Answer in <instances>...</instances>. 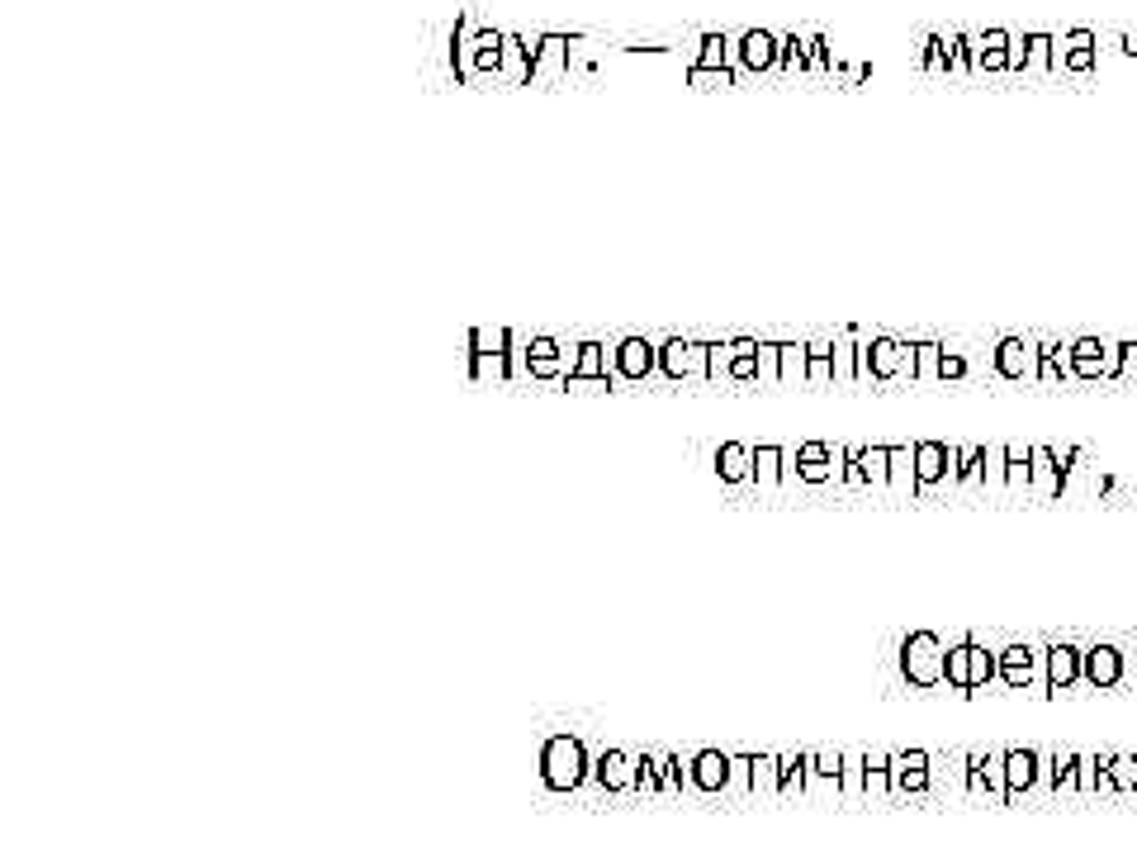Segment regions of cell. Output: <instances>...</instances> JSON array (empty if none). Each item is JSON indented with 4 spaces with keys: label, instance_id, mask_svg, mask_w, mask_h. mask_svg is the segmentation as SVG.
<instances>
[{
    "label": "cell",
    "instance_id": "1",
    "mask_svg": "<svg viewBox=\"0 0 1137 853\" xmlns=\"http://www.w3.org/2000/svg\"><path fill=\"white\" fill-rule=\"evenodd\" d=\"M901 673L910 688H939V683H948V645L934 631H910L901 645Z\"/></svg>",
    "mask_w": 1137,
    "mask_h": 853
},
{
    "label": "cell",
    "instance_id": "2",
    "mask_svg": "<svg viewBox=\"0 0 1137 853\" xmlns=\"http://www.w3.org/2000/svg\"><path fill=\"white\" fill-rule=\"evenodd\" d=\"M541 778L550 792H574L588 778V749L574 735H550L541 749Z\"/></svg>",
    "mask_w": 1137,
    "mask_h": 853
},
{
    "label": "cell",
    "instance_id": "3",
    "mask_svg": "<svg viewBox=\"0 0 1137 853\" xmlns=\"http://www.w3.org/2000/svg\"><path fill=\"white\" fill-rule=\"evenodd\" d=\"M706 351H711V342L664 337L659 342V375L664 380H706Z\"/></svg>",
    "mask_w": 1137,
    "mask_h": 853
},
{
    "label": "cell",
    "instance_id": "4",
    "mask_svg": "<svg viewBox=\"0 0 1137 853\" xmlns=\"http://www.w3.org/2000/svg\"><path fill=\"white\" fill-rule=\"evenodd\" d=\"M650 375H659V342H654V337H621V342H616L612 384L650 380Z\"/></svg>",
    "mask_w": 1137,
    "mask_h": 853
},
{
    "label": "cell",
    "instance_id": "5",
    "mask_svg": "<svg viewBox=\"0 0 1137 853\" xmlns=\"http://www.w3.org/2000/svg\"><path fill=\"white\" fill-rule=\"evenodd\" d=\"M991 361L1000 380H1038V342L1033 337H1000Z\"/></svg>",
    "mask_w": 1137,
    "mask_h": 853
},
{
    "label": "cell",
    "instance_id": "6",
    "mask_svg": "<svg viewBox=\"0 0 1137 853\" xmlns=\"http://www.w3.org/2000/svg\"><path fill=\"white\" fill-rule=\"evenodd\" d=\"M967 792L991 801H1010V792H1005V754H967Z\"/></svg>",
    "mask_w": 1137,
    "mask_h": 853
},
{
    "label": "cell",
    "instance_id": "7",
    "mask_svg": "<svg viewBox=\"0 0 1137 853\" xmlns=\"http://www.w3.org/2000/svg\"><path fill=\"white\" fill-rule=\"evenodd\" d=\"M929 778H934V759H929L924 749H910V754H891V797L929 792Z\"/></svg>",
    "mask_w": 1137,
    "mask_h": 853
},
{
    "label": "cell",
    "instance_id": "8",
    "mask_svg": "<svg viewBox=\"0 0 1137 853\" xmlns=\"http://www.w3.org/2000/svg\"><path fill=\"white\" fill-rule=\"evenodd\" d=\"M536 43H541V34H517V29H503V81H512V86H531Z\"/></svg>",
    "mask_w": 1137,
    "mask_h": 853
},
{
    "label": "cell",
    "instance_id": "9",
    "mask_svg": "<svg viewBox=\"0 0 1137 853\" xmlns=\"http://www.w3.org/2000/svg\"><path fill=\"white\" fill-rule=\"evenodd\" d=\"M1123 664H1128V654L1119 650V645H1090L1085 650V669L1081 678L1090 683V688H1119L1123 683Z\"/></svg>",
    "mask_w": 1137,
    "mask_h": 853
},
{
    "label": "cell",
    "instance_id": "10",
    "mask_svg": "<svg viewBox=\"0 0 1137 853\" xmlns=\"http://www.w3.org/2000/svg\"><path fill=\"white\" fill-rule=\"evenodd\" d=\"M1038 669L1047 678V650H1033V645H1005L1000 650V678L1010 688H1029L1033 678H1038Z\"/></svg>",
    "mask_w": 1137,
    "mask_h": 853
},
{
    "label": "cell",
    "instance_id": "11",
    "mask_svg": "<svg viewBox=\"0 0 1137 853\" xmlns=\"http://www.w3.org/2000/svg\"><path fill=\"white\" fill-rule=\"evenodd\" d=\"M1085 669V650L1071 645V640H1057L1047 645V692H1066Z\"/></svg>",
    "mask_w": 1137,
    "mask_h": 853
},
{
    "label": "cell",
    "instance_id": "12",
    "mask_svg": "<svg viewBox=\"0 0 1137 853\" xmlns=\"http://www.w3.org/2000/svg\"><path fill=\"white\" fill-rule=\"evenodd\" d=\"M569 53H574V38L569 34H541L536 43V62H531V81H555V76L569 72Z\"/></svg>",
    "mask_w": 1137,
    "mask_h": 853
},
{
    "label": "cell",
    "instance_id": "13",
    "mask_svg": "<svg viewBox=\"0 0 1137 853\" xmlns=\"http://www.w3.org/2000/svg\"><path fill=\"white\" fill-rule=\"evenodd\" d=\"M740 62H744V72H777L782 48H777L773 29H744L740 34Z\"/></svg>",
    "mask_w": 1137,
    "mask_h": 853
},
{
    "label": "cell",
    "instance_id": "14",
    "mask_svg": "<svg viewBox=\"0 0 1137 853\" xmlns=\"http://www.w3.org/2000/svg\"><path fill=\"white\" fill-rule=\"evenodd\" d=\"M1010 29L972 34V72H1010Z\"/></svg>",
    "mask_w": 1137,
    "mask_h": 853
},
{
    "label": "cell",
    "instance_id": "15",
    "mask_svg": "<svg viewBox=\"0 0 1137 853\" xmlns=\"http://www.w3.org/2000/svg\"><path fill=\"white\" fill-rule=\"evenodd\" d=\"M806 792H844V749L806 754Z\"/></svg>",
    "mask_w": 1137,
    "mask_h": 853
},
{
    "label": "cell",
    "instance_id": "16",
    "mask_svg": "<svg viewBox=\"0 0 1137 853\" xmlns=\"http://www.w3.org/2000/svg\"><path fill=\"white\" fill-rule=\"evenodd\" d=\"M597 782H602L607 792H631L635 782H640V754L607 749V754L597 759Z\"/></svg>",
    "mask_w": 1137,
    "mask_h": 853
},
{
    "label": "cell",
    "instance_id": "17",
    "mask_svg": "<svg viewBox=\"0 0 1137 853\" xmlns=\"http://www.w3.org/2000/svg\"><path fill=\"white\" fill-rule=\"evenodd\" d=\"M1038 787V749H1005V792L1010 801L1029 797Z\"/></svg>",
    "mask_w": 1137,
    "mask_h": 853
},
{
    "label": "cell",
    "instance_id": "18",
    "mask_svg": "<svg viewBox=\"0 0 1137 853\" xmlns=\"http://www.w3.org/2000/svg\"><path fill=\"white\" fill-rule=\"evenodd\" d=\"M716 474H721V484H754V446H744V441H721V451H716Z\"/></svg>",
    "mask_w": 1137,
    "mask_h": 853
},
{
    "label": "cell",
    "instance_id": "19",
    "mask_svg": "<svg viewBox=\"0 0 1137 853\" xmlns=\"http://www.w3.org/2000/svg\"><path fill=\"white\" fill-rule=\"evenodd\" d=\"M1062 48H1066V72H1095L1100 67V34L1095 29L1062 34Z\"/></svg>",
    "mask_w": 1137,
    "mask_h": 853
},
{
    "label": "cell",
    "instance_id": "20",
    "mask_svg": "<svg viewBox=\"0 0 1137 853\" xmlns=\"http://www.w3.org/2000/svg\"><path fill=\"white\" fill-rule=\"evenodd\" d=\"M479 15L474 10H465L460 15V24H455V76L460 81H479V67H474V38H479Z\"/></svg>",
    "mask_w": 1137,
    "mask_h": 853
},
{
    "label": "cell",
    "instance_id": "21",
    "mask_svg": "<svg viewBox=\"0 0 1137 853\" xmlns=\"http://www.w3.org/2000/svg\"><path fill=\"white\" fill-rule=\"evenodd\" d=\"M1071 346V380H1104V342L1100 337H1076Z\"/></svg>",
    "mask_w": 1137,
    "mask_h": 853
},
{
    "label": "cell",
    "instance_id": "22",
    "mask_svg": "<svg viewBox=\"0 0 1137 853\" xmlns=\"http://www.w3.org/2000/svg\"><path fill=\"white\" fill-rule=\"evenodd\" d=\"M474 67H479V81H503V29H479Z\"/></svg>",
    "mask_w": 1137,
    "mask_h": 853
},
{
    "label": "cell",
    "instance_id": "23",
    "mask_svg": "<svg viewBox=\"0 0 1137 853\" xmlns=\"http://www.w3.org/2000/svg\"><path fill=\"white\" fill-rule=\"evenodd\" d=\"M465 370L479 384H512V365L507 351H465Z\"/></svg>",
    "mask_w": 1137,
    "mask_h": 853
},
{
    "label": "cell",
    "instance_id": "24",
    "mask_svg": "<svg viewBox=\"0 0 1137 853\" xmlns=\"http://www.w3.org/2000/svg\"><path fill=\"white\" fill-rule=\"evenodd\" d=\"M1029 493H1038V498H1057V493H1062V470H1057V451H1052V446H1033Z\"/></svg>",
    "mask_w": 1137,
    "mask_h": 853
},
{
    "label": "cell",
    "instance_id": "25",
    "mask_svg": "<svg viewBox=\"0 0 1137 853\" xmlns=\"http://www.w3.org/2000/svg\"><path fill=\"white\" fill-rule=\"evenodd\" d=\"M891 493H920V465H915V441L891 446Z\"/></svg>",
    "mask_w": 1137,
    "mask_h": 853
},
{
    "label": "cell",
    "instance_id": "26",
    "mask_svg": "<svg viewBox=\"0 0 1137 853\" xmlns=\"http://www.w3.org/2000/svg\"><path fill=\"white\" fill-rule=\"evenodd\" d=\"M830 365H834V384H853V380H858V337H853V327L834 337Z\"/></svg>",
    "mask_w": 1137,
    "mask_h": 853
},
{
    "label": "cell",
    "instance_id": "27",
    "mask_svg": "<svg viewBox=\"0 0 1137 853\" xmlns=\"http://www.w3.org/2000/svg\"><path fill=\"white\" fill-rule=\"evenodd\" d=\"M948 688H972V636H957L948 645Z\"/></svg>",
    "mask_w": 1137,
    "mask_h": 853
},
{
    "label": "cell",
    "instance_id": "28",
    "mask_svg": "<svg viewBox=\"0 0 1137 853\" xmlns=\"http://www.w3.org/2000/svg\"><path fill=\"white\" fill-rule=\"evenodd\" d=\"M1033 479V446H1005V489H1029Z\"/></svg>",
    "mask_w": 1137,
    "mask_h": 853
},
{
    "label": "cell",
    "instance_id": "29",
    "mask_svg": "<svg viewBox=\"0 0 1137 853\" xmlns=\"http://www.w3.org/2000/svg\"><path fill=\"white\" fill-rule=\"evenodd\" d=\"M863 792H867L872 801L891 797V754H886V749H872V754H867V782H863Z\"/></svg>",
    "mask_w": 1137,
    "mask_h": 853
},
{
    "label": "cell",
    "instance_id": "30",
    "mask_svg": "<svg viewBox=\"0 0 1137 853\" xmlns=\"http://www.w3.org/2000/svg\"><path fill=\"white\" fill-rule=\"evenodd\" d=\"M754 484L758 489L782 484V446H754Z\"/></svg>",
    "mask_w": 1137,
    "mask_h": 853
},
{
    "label": "cell",
    "instance_id": "31",
    "mask_svg": "<svg viewBox=\"0 0 1137 853\" xmlns=\"http://www.w3.org/2000/svg\"><path fill=\"white\" fill-rule=\"evenodd\" d=\"M754 797H782V763H777V754H754Z\"/></svg>",
    "mask_w": 1137,
    "mask_h": 853
},
{
    "label": "cell",
    "instance_id": "32",
    "mask_svg": "<svg viewBox=\"0 0 1137 853\" xmlns=\"http://www.w3.org/2000/svg\"><path fill=\"white\" fill-rule=\"evenodd\" d=\"M867 489H891V446H863Z\"/></svg>",
    "mask_w": 1137,
    "mask_h": 853
},
{
    "label": "cell",
    "instance_id": "33",
    "mask_svg": "<svg viewBox=\"0 0 1137 853\" xmlns=\"http://www.w3.org/2000/svg\"><path fill=\"white\" fill-rule=\"evenodd\" d=\"M811 375V342H782V380L801 384Z\"/></svg>",
    "mask_w": 1137,
    "mask_h": 853
},
{
    "label": "cell",
    "instance_id": "34",
    "mask_svg": "<svg viewBox=\"0 0 1137 853\" xmlns=\"http://www.w3.org/2000/svg\"><path fill=\"white\" fill-rule=\"evenodd\" d=\"M943 351H948V346L934 342V337H924V342H915V380H939V370H943Z\"/></svg>",
    "mask_w": 1137,
    "mask_h": 853
},
{
    "label": "cell",
    "instance_id": "35",
    "mask_svg": "<svg viewBox=\"0 0 1137 853\" xmlns=\"http://www.w3.org/2000/svg\"><path fill=\"white\" fill-rule=\"evenodd\" d=\"M1104 773L1114 782V792H1137V754H1109Z\"/></svg>",
    "mask_w": 1137,
    "mask_h": 853
},
{
    "label": "cell",
    "instance_id": "36",
    "mask_svg": "<svg viewBox=\"0 0 1137 853\" xmlns=\"http://www.w3.org/2000/svg\"><path fill=\"white\" fill-rule=\"evenodd\" d=\"M981 460H986V470H981V493H1000L1005 489V446H981Z\"/></svg>",
    "mask_w": 1137,
    "mask_h": 853
},
{
    "label": "cell",
    "instance_id": "37",
    "mask_svg": "<svg viewBox=\"0 0 1137 853\" xmlns=\"http://www.w3.org/2000/svg\"><path fill=\"white\" fill-rule=\"evenodd\" d=\"M830 356H834V337H815V342H811V375H806V380H811V384H834Z\"/></svg>",
    "mask_w": 1137,
    "mask_h": 853
},
{
    "label": "cell",
    "instance_id": "38",
    "mask_svg": "<svg viewBox=\"0 0 1137 853\" xmlns=\"http://www.w3.org/2000/svg\"><path fill=\"white\" fill-rule=\"evenodd\" d=\"M507 346H512L507 327H470V337H465V351H507Z\"/></svg>",
    "mask_w": 1137,
    "mask_h": 853
},
{
    "label": "cell",
    "instance_id": "39",
    "mask_svg": "<svg viewBox=\"0 0 1137 853\" xmlns=\"http://www.w3.org/2000/svg\"><path fill=\"white\" fill-rule=\"evenodd\" d=\"M777 763H782V797L806 792V754H777Z\"/></svg>",
    "mask_w": 1137,
    "mask_h": 853
},
{
    "label": "cell",
    "instance_id": "40",
    "mask_svg": "<svg viewBox=\"0 0 1137 853\" xmlns=\"http://www.w3.org/2000/svg\"><path fill=\"white\" fill-rule=\"evenodd\" d=\"M1052 787H1057V792H1081L1076 754H1052Z\"/></svg>",
    "mask_w": 1137,
    "mask_h": 853
},
{
    "label": "cell",
    "instance_id": "41",
    "mask_svg": "<svg viewBox=\"0 0 1137 853\" xmlns=\"http://www.w3.org/2000/svg\"><path fill=\"white\" fill-rule=\"evenodd\" d=\"M991 678H1000V654H991L986 645L972 640V688H986Z\"/></svg>",
    "mask_w": 1137,
    "mask_h": 853
},
{
    "label": "cell",
    "instance_id": "42",
    "mask_svg": "<svg viewBox=\"0 0 1137 853\" xmlns=\"http://www.w3.org/2000/svg\"><path fill=\"white\" fill-rule=\"evenodd\" d=\"M1029 38V67L1024 72H1052V34L1047 29H1033Z\"/></svg>",
    "mask_w": 1137,
    "mask_h": 853
},
{
    "label": "cell",
    "instance_id": "43",
    "mask_svg": "<svg viewBox=\"0 0 1137 853\" xmlns=\"http://www.w3.org/2000/svg\"><path fill=\"white\" fill-rule=\"evenodd\" d=\"M782 380V342H758V384Z\"/></svg>",
    "mask_w": 1137,
    "mask_h": 853
},
{
    "label": "cell",
    "instance_id": "44",
    "mask_svg": "<svg viewBox=\"0 0 1137 853\" xmlns=\"http://www.w3.org/2000/svg\"><path fill=\"white\" fill-rule=\"evenodd\" d=\"M777 48H782L777 72H806V43H801V34H777Z\"/></svg>",
    "mask_w": 1137,
    "mask_h": 853
},
{
    "label": "cell",
    "instance_id": "45",
    "mask_svg": "<svg viewBox=\"0 0 1137 853\" xmlns=\"http://www.w3.org/2000/svg\"><path fill=\"white\" fill-rule=\"evenodd\" d=\"M730 365H735V346L730 342H711V351H706V380H730Z\"/></svg>",
    "mask_w": 1137,
    "mask_h": 853
},
{
    "label": "cell",
    "instance_id": "46",
    "mask_svg": "<svg viewBox=\"0 0 1137 853\" xmlns=\"http://www.w3.org/2000/svg\"><path fill=\"white\" fill-rule=\"evenodd\" d=\"M863 782H867V754H844V797H867L863 792Z\"/></svg>",
    "mask_w": 1137,
    "mask_h": 853
},
{
    "label": "cell",
    "instance_id": "47",
    "mask_svg": "<svg viewBox=\"0 0 1137 853\" xmlns=\"http://www.w3.org/2000/svg\"><path fill=\"white\" fill-rule=\"evenodd\" d=\"M725 792H754V754H730V782Z\"/></svg>",
    "mask_w": 1137,
    "mask_h": 853
},
{
    "label": "cell",
    "instance_id": "48",
    "mask_svg": "<svg viewBox=\"0 0 1137 853\" xmlns=\"http://www.w3.org/2000/svg\"><path fill=\"white\" fill-rule=\"evenodd\" d=\"M507 365H512V384L531 380V351H526V337L512 332V346H507Z\"/></svg>",
    "mask_w": 1137,
    "mask_h": 853
},
{
    "label": "cell",
    "instance_id": "49",
    "mask_svg": "<svg viewBox=\"0 0 1137 853\" xmlns=\"http://www.w3.org/2000/svg\"><path fill=\"white\" fill-rule=\"evenodd\" d=\"M981 470H986V460H981V446H962V489H981Z\"/></svg>",
    "mask_w": 1137,
    "mask_h": 853
},
{
    "label": "cell",
    "instance_id": "50",
    "mask_svg": "<svg viewBox=\"0 0 1137 853\" xmlns=\"http://www.w3.org/2000/svg\"><path fill=\"white\" fill-rule=\"evenodd\" d=\"M687 81L692 86H702V91H711V86H735V72H716V67H687Z\"/></svg>",
    "mask_w": 1137,
    "mask_h": 853
},
{
    "label": "cell",
    "instance_id": "51",
    "mask_svg": "<svg viewBox=\"0 0 1137 853\" xmlns=\"http://www.w3.org/2000/svg\"><path fill=\"white\" fill-rule=\"evenodd\" d=\"M650 763L659 768V787H664V792H678V787H683V778H678V754H650Z\"/></svg>",
    "mask_w": 1137,
    "mask_h": 853
},
{
    "label": "cell",
    "instance_id": "52",
    "mask_svg": "<svg viewBox=\"0 0 1137 853\" xmlns=\"http://www.w3.org/2000/svg\"><path fill=\"white\" fill-rule=\"evenodd\" d=\"M924 67H929V72H948V57H943V34H924Z\"/></svg>",
    "mask_w": 1137,
    "mask_h": 853
},
{
    "label": "cell",
    "instance_id": "53",
    "mask_svg": "<svg viewBox=\"0 0 1137 853\" xmlns=\"http://www.w3.org/2000/svg\"><path fill=\"white\" fill-rule=\"evenodd\" d=\"M1114 48L1123 53V62H1137V29H1119V34L1109 38Z\"/></svg>",
    "mask_w": 1137,
    "mask_h": 853
},
{
    "label": "cell",
    "instance_id": "54",
    "mask_svg": "<svg viewBox=\"0 0 1137 853\" xmlns=\"http://www.w3.org/2000/svg\"><path fill=\"white\" fill-rule=\"evenodd\" d=\"M635 787H640V792H664V787H659V768L650 763V754L640 759V782H635Z\"/></svg>",
    "mask_w": 1137,
    "mask_h": 853
},
{
    "label": "cell",
    "instance_id": "55",
    "mask_svg": "<svg viewBox=\"0 0 1137 853\" xmlns=\"http://www.w3.org/2000/svg\"><path fill=\"white\" fill-rule=\"evenodd\" d=\"M967 375V361L957 356V351H943V370H939V380H962Z\"/></svg>",
    "mask_w": 1137,
    "mask_h": 853
},
{
    "label": "cell",
    "instance_id": "56",
    "mask_svg": "<svg viewBox=\"0 0 1137 853\" xmlns=\"http://www.w3.org/2000/svg\"><path fill=\"white\" fill-rule=\"evenodd\" d=\"M1029 67V38H1010V72Z\"/></svg>",
    "mask_w": 1137,
    "mask_h": 853
},
{
    "label": "cell",
    "instance_id": "57",
    "mask_svg": "<svg viewBox=\"0 0 1137 853\" xmlns=\"http://www.w3.org/2000/svg\"><path fill=\"white\" fill-rule=\"evenodd\" d=\"M1123 346V365H1119V380H1137V342H1119Z\"/></svg>",
    "mask_w": 1137,
    "mask_h": 853
},
{
    "label": "cell",
    "instance_id": "58",
    "mask_svg": "<svg viewBox=\"0 0 1137 853\" xmlns=\"http://www.w3.org/2000/svg\"><path fill=\"white\" fill-rule=\"evenodd\" d=\"M782 484H801V470H796V446H782Z\"/></svg>",
    "mask_w": 1137,
    "mask_h": 853
},
{
    "label": "cell",
    "instance_id": "59",
    "mask_svg": "<svg viewBox=\"0 0 1137 853\" xmlns=\"http://www.w3.org/2000/svg\"><path fill=\"white\" fill-rule=\"evenodd\" d=\"M863 76H867L863 62H853V67H844V81H863Z\"/></svg>",
    "mask_w": 1137,
    "mask_h": 853
},
{
    "label": "cell",
    "instance_id": "60",
    "mask_svg": "<svg viewBox=\"0 0 1137 853\" xmlns=\"http://www.w3.org/2000/svg\"><path fill=\"white\" fill-rule=\"evenodd\" d=\"M1133 683H1137V669H1133Z\"/></svg>",
    "mask_w": 1137,
    "mask_h": 853
}]
</instances>
